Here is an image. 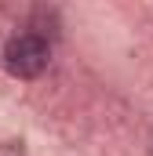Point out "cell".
Here are the masks:
<instances>
[{
    "instance_id": "obj_1",
    "label": "cell",
    "mask_w": 153,
    "mask_h": 156,
    "mask_svg": "<svg viewBox=\"0 0 153 156\" xmlns=\"http://www.w3.org/2000/svg\"><path fill=\"white\" fill-rule=\"evenodd\" d=\"M47 62H51V47L40 33H15L4 44V66L11 76L33 80L47 69Z\"/></svg>"
}]
</instances>
